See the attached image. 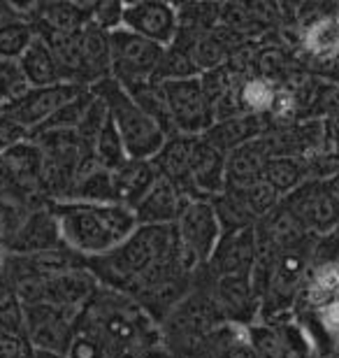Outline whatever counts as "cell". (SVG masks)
I'll return each instance as SVG.
<instances>
[{"instance_id": "cell-25", "label": "cell", "mask_w": 339, "mask_h": 358, "mask_svg": "<svg viewBox=\"0 0 339 358\" xmlns=\"http://www.w3.org/2000/svg\"><path fill=\"white\" fill-rule=\"evenodd\" d=\"M305 161L293 159V156H272L265 166L263 182L270 184L274 191L279 193V198L284 200L286 196H291L293 191H298L305 184Z\"/></svg>"}, {"instance_id": "cell-27", "label": "cell", "mask_w": 339, "mask_h": 358, "mask_svg": "<svg viewBox=\"0 0 339 358\" xmlns=\"http://www.w3.org/2000/svg\"><path fill=\"white\" fill-rule=\"evenodd\" d=\"M35 35L33 28L21 21L19 17L0 26V59L19 61L26 54V49L33 45Z\"/></svg>"}, {"instance_id": "cell-6", "label": "cell", "mask_w": 339, "mask_h": 358, "mask_svg": "<svg viewBox=\"0 0 339 358\" xmlns=\"http://www.w3.org/2000/svg\"><path fill=\"white\" fill-rule=\"evenodd\" d=\"M307 233L328 235L339 228V175L305 182L281 200Z\"/></svg>"}, {"instance_id": "cell-21", "label": "cell", "mask_w": 339, "mask_h": 358, "mask_svg": "<svg viewBox=\"0 0 339 358\" xmlns=\"http://www.w3.org/2000/svg\"><path fill=\"white\" fill-rule=\"evenodd\" d=\"M265 133V117H256V114H242V117L223 119L209 126L205 138L219 147L223 154H230L233 149L247 145V142L261 138Z\"/></svg>"}, {"instance_id": "cell-20", "label": "cell", "mask_w": 339, "mask_h": 358, "mask_svg": "<svg viewBox=\"0 0 339 358\" xmlns=\"http://www.w3.org/2000/svg\"><path fill=\"white\" fill-rule=\"evenodd\" d=\"M0 159L10 168L12 177L24 189V193H31L35 189L45 186V154L33 140H24L21 145L12 147Z\"/></svg>"}, {"instance_id": "cell-13", "label": "cell", "mask_w": 339, "mask_h": 358, "mask_svg": "<svg viewBox=\"0 0 339 358\" xmlns=\"http://www.w3.org/2000/svg\"><path fill=\"white\" fill-rule=\"evenodd\" d=\"M193 200L198 198L186 186L158 179L133 212L140 226H175Z\"/></svg>"}, {"instance_id": "cell-9", "label": "cell", "mask_w": 339, "mask_h": 358, "mask_svg": "<svg viewBox=\"0 0 339 358\" xmlns=\"http://www.w3.org/2000/svg\"><path fill=\"white\" fill-rule=\"evenodd\" d=\"M79 314L82 310L49 303L26 307V340H31L35 349L68 354L77 331Z\"/></svg>"}, {"instance_id": "cell-8", "label": "cell", "mask_w": 339, "mask_h": 358, "mask_svg": "<svg viewBox=\"0 0 339 358\" xmlns=\"http://www.w3.org/2000/svg\"><path fill=\"white\" fill-rule=\"evenodd\" d=\"M89 89L84 84L77 82H61L54 87L45 89H28L26 93H21L19 98H12L5 105V112L10 119L17 121L19 126H24L28 135L33 131H38L42 124H47L61 107H66L70 100H75L77 96Z\"/></svg>"}, {"instance_id": "cell-28", "label": "cell", "mask_w": 339, "mask_h": 358, "mask_svg": "<svg viewBox=\"0 0 339 358\" xmlns=\"http://www.w3.org/2000/svg\"><path fill=\"white\" fill-rule=\"evenodd\" d=\"M93 156H96L98 166L105 168V170H117L119 166H124L128 161V154L124 149V142H121L117 128L110 119H107V124L103 126V131L98 133L96 138V145H93Z\"/></svg>"}, {"instance_id": "cell-17", "label": "cell", "mask_w": 339, "mask_h": 358, "mask_svg": "<svg viewBox=\"0 0 339 358\" xmlns=\"http://www.w3.org/2000/svg\"><path fill=\"white\" fill-rule=\"evenodd\" d=\"M158 173L151 166V161H133L128 159L124 166L112 170V186H114V200L124 207L135 210L142 203V198L154 189L158 182Z\"/></svg>"}, {"instance_id": "cell-26", "label": "cell", "mask_w": 339, "mask_h": 358, "mask_svg": "<svg viewBox=\"0 0 339 358\" xmlns=\"http://www.w3.org/2000/svg\"><path fill=\"white\" fill-rule=\"evenodd\" d=\"M200 77L196 63H193L189 49L182 42L175 40L170 47H165L161 68H158V82H177V80H193Z\"/></svg>"}, {"instance_id": "cell-3", "label": "cell", "mask_w": 339, "mask_h": 358, "mask_svg": "<svg viewBox=\"0 0 339 358\" xmlns=\"http://www.w3.org/2000/svg\"><path fill=\"white\" fill-rule=\"evenodd\" d=\"M91 93L107 105L110 121L117 128L128 159L133 161H151L161 152L168 135L163 128L135 103L133 96L124 87H119L112 77L91 84Z\"/></svg>"}, {"instance_id": "cell-19", "label": "cell", "mask_w": 339, "mask_h": 358, "mask_svg": "<svg viewBox=\"0 0 339 358\" xmlns=\"http://www.w3.org/2000/svg\"><path fill=\"white\" fill-rule=\"evenodd\" d=\"M193 145H196V138H189V135H172V138L165 140L161 152L151 159V166H154L158 177L189 189Z\"/></svg>"}, {"instance_id": "cell-32", "label": "cell", "mask_w": 339, "mask_h": 358, "mask_svg": "<svg viewBox=\"0 0 339 358\" xmlns=\"http://www.w3.org/2000/svg\"><path fill=\"white\" fill-rule=\"evenodd\" d=\"M223 358H258V356H256L254 349L249 347L247 338H244V340H240V342H235V345L230 347L226 354H223Z\"/></svg>"}, {"instance_id": "cell-5", "label": "cell", "mask_w": 339, "mask_h": 358, "mask_svg": "<svg viewBox=\"0 0 339 358\" xmlns=\"http://www.w3.org/2000/svg\"><path fill=\"white\" fill-rule=\"evenodd\" d=\"M221 314L212 298V286L205 291H189L175 310L165 317L168 347L177 356H196L200 345L219 328Z\"/></svg>"}, {"instance_id": "cell-35", "label": "cell", "mask_w": 339, "mask_h": 358, "mask_svg": "<svg viewBox=\"0 0 339 358\" xmlns=\"http://www.w3.org/2000/svg\"><path fill=\"white\" fill-rule=\"evenodd\" d=\"M337 303H339V296H337Z\"/></svg>"}, {"instance_id": "cell-4", "label": "cell", "mask_w": 339, "mask_h": 358, "mask_svg": "<svg viewBox=\"0 0 339 358\" xmlns=\"http://www.w3.org/2000/svg\"><path fill=\"white\" fill-rule=\"evenodd\" d=\"M163 52L165 47L156 45V42L144 40L126 28H117L110 33V77L133 96L140 89L158 82Z\"/></svg>"}, {"instance_id": "cell-34", "label": "cell", "mask_w": 339, "mask_h": 358, "mask_svg": "<svg viewBox=\"0 0 339 358\" xmlns=\"http://www.w3.org/2000/svg\"><path fill=\"white\" fill-rule=\"evenodd\" d=\"M147 358H172L170 354H163V352H154L151 356H147Z\"/></svg>"}, {"instance_id": "cell-11", "label": "cell", "mask_w": 339, "mask_h": 358, "mask_svg": "<svg viewBox=\"0 0 339 358\" xmlns=\"http://www.w3.org/2000/svg\"><path fill=\"white\" fill-rule=\"evenodd\" d=\"M177 26L179 21L175 5L161 3V0H142V3L124 5L121 28L161 47H170L175 42Z\"/></svg>"}, {"instance_id": "cell-2", "label": "cell", "mask_w": 339, "mask_h": 358, "mask_svg": "<svg viewBox=\"0 0 339 358\" xmlns=\"http://www.w3.org/2000/svg\"><path fill=\"white\" fill-rule=\"evenodd\" d=\"M177 247L179 238L175 226H137L124 245L105 256L89 259L86 268L100 282L128 293L144 272L175 254Z\"/></svg>"}, {"instance_id": "cell-10", "label": "cell", "mask_w": 339, "mask_h": 358, "mask_svg": "<svg viewBox=\"0 0 339 358\" xmlns=\"http://www.w3.org/2000/svg\"><path fill=\"white\" fill-rule=\"evenodd\" d=\"M177 238L182 242V247L196 259L200 266L212 259L216 245L221 240V224L216 219L212 200L198 198L186 207L182 219L175 224Z\"/></svg>"}, {"instance_id": "cell-18", "label": "cell", "mask_w": 339, "mask_h": 358, "mask_svg": "<svg viewBox=\"0 0 339 358\" xmlns=\"http://www.w3.org/2000/svg\"><path fill=\"white\" fill-rule=\"evenodd\" d=\"M63 245L61 240V226L52 207L47 210L31 212L21 228L17 242L12 245L14 254H38L49 252V249H59Z\"/></svg>"}, {"instance_id": "cell-31", "label": "cell", "mask_w": 339, "mask_h": 358, "mask_svg": "<svg viewBox=\"0 0 339 358\" xmlns=\"http://www.w3.org/2000/svg\"><path fill=\"white\" fill-rule=\"evenodd\" d=\"M24 140H28V131L24 126H19L17 121L10 119L7 114L0 117V154L10 152L12 147L21 145Z\"/></svg>"}, {"instance_id": "cell-33", "label": "cell", "mask_w": 339, "mask_h": 358, "mask_svg": "<svg viewBox=\"0 0 339 358\" xmlns=\"http://www.w3.org/2000/svg\"><path fill=\"white\" fill-rule=\"evenodd\" d=\"M33 358H68V354H56V352H45V349H35Z\"/></svg>"}, {"instance_id": "cell-12", "label": "cell", "mask_w": 339, "mask_h": 358, "mask_svg": "<svg viewBox=\"0 0 339 358\" xmlns=\"http://www.w3.org/2000/svg\"><path fill=\"white\" fill-rule=\"evenodd\" d=\"M256 226L223 233L207 268L214 277H251L258 263Z\"/></svg>"}, {"instance_id": "cell-1", "label": "cell", "mask_w": 339, "mask_h": 358, "mask_svg": "<svg viewBox=\"0 0 339 358\" xmlns=\"http://www.w3.org/2000/svg\"><path fill=\"white\" fill-rule=\"evenodd\" d=\"M54 214L61 226L63 245L72 252L105 256L121 247L137 231V219L131 207L119 203H56Z\"/></svg>"}, {"instance_id": "cell-22", "label": "cell", "mask_w": 339, "mask_h": 358, "mask_svg": "<svg viewBox=\"0 0 339 358\" xmlns=\"http://www.w3.org/2000/svg\"><path fill=\"white\" fill-rule=\"evenodd\" d=\"M19 68L28 84V89H45V87H54V84L63 82L59 63H56L52 49L40 38H35L33 45L28 47L26 54L19 59Z\"/></svg>"}, {"instance_id": "cell-14", "label": "cell", "mask_w": 339, "mask_h": 358, "mask_svg": "<svg viewBox=\"0 0 339 358\" xmlns=\"http://www.w3.org/2000/svg\"><path fill=\"white\" fill-rule=\"evenodd\" d=\"M212 298L221 319L235 326H251V319L261 310V298L251 277H216L212 284Z\"/></svg>"}, {"instance_id": "cell-30", "label": "cell", "mask_w": 339, "mask_h": 358, "mask_svg": "<svg viewBox=\"0 0 339 358\" xmlns=\"http://www.w3.org/2000/svg\"><path fill=\"white\" fill-rule=\"evenodd\" d=\"M121 21H124V5H119V3L91 5L89 24L98 26L100 31H105V33L117 31V28H121Z\"/></svg>"}, {"instance_id": "cell-23", "label": "cell", "mask_w": 339, "mask_h": 358, "mask_svg": "<svg viewBox=\"0 0 339 358\" xmlns=\"http://www.w3.org/2000/svg\"><path fill=\"white\" fill-rule=\"evenodd\" d=\"M89 14H91V5H72V3L42 5L38 14L40 31L77 33L89 24Z\"/></svg>"}, {"instance_id": "cell-16", "label": "cell", "mask_w": 339, "mask_h": 358, "mask_svg": "<svg viewBox=\"0 0 339 358\" xmlns=\"http://www.w3.org/2000/svg\"><path fill=\"white\" fill-rule=\"evenodd\" d=\"M272 156V145L265 135L226 154V189H247L261 182Z\"/></svg>"}, {"instance_id": "cell-29", "label": "cell", "mask_w": 339, "mask_h": 358, "mask_svg": "<svg viewBox=\"0 0 339 358\" xmlns=\"http://www.w3.org/2000/svg\"><path fill=\"white\" fill-rule=\"evenodd\" d=\"M249 347L254 349L258 358H286V345L284 338L277 328L268 324L249 326Z\"/></svg>"}, {"instance_id": "cell-24", "label": "cell", "mask_w": 339, "mask_h": 358, "mask_svg": "<svg viewBox=\"0 0 339 358\" xmlns=\"http://www.w3.org/2000/svg\"><path fill=\"white\" fill-rule=\"evenodd\" d=\"M0 331L10 338H26V307L7 270L0 272Z\"/></svg>"}, {"instance_id": "cell-15", "label": "cell", "mask_w": 339, "mask_h": 358, "mask_svg": "<svg viewBox=\"0 0 339 358\" xmlns=\"http://www.w3.org/2000/svg\"><path fill=\"white\" fill-rule=\"evenodd\" d=\"M189 189L196 198L212 200L226 191V154L214 147L205 135H198L193 145Z\"/></svg>"}, {"instance_id": "cell-7", "label": "cell", "mask_w": 339, "mask_h": 358, "mask_svg": "<svg viewBox=\"0 0 339 358\" xmlns=\"http://www.w3.org/2000/svg\"><path fill=\"white\" fill-rule=\"evenodd\" d=\"M168 100L170 121L175 128V135H189L198 138L209 131L214 124L212 105L203 91L200 77L193 80H177V82H161Z\"/></svg>"}]
</instances>
